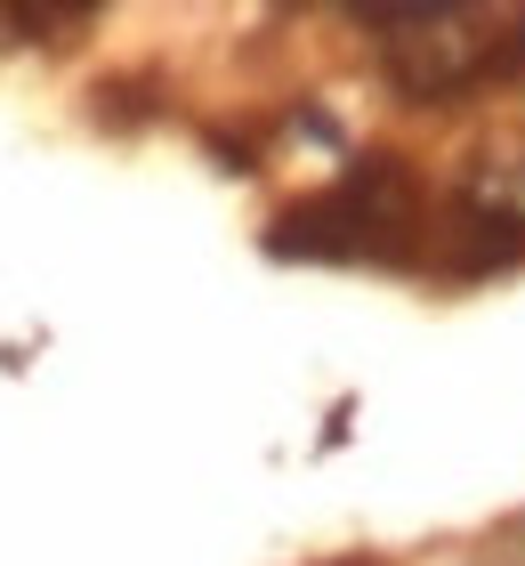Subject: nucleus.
<instances>
[{"label": "nucleus", "mask_w": 525, "mask_h": 566, "mask_svg": "<svg viewBox=\"0 0 525 566\" xmlns=\"http://www.w3.org/2000/svg\"><path fill=\"white\" fill-rule=\"evenodd\" d=\"M412 235H420L412 163L405 154H364V163H348L339 187L292 202L267 227V251L275 260H324V268H348V260L397 268V260H412Z\"/></svg>", "instance_id": "1"}, {"label": "nucleus", "mask_w": 525, "mask_h": 566, "mask_svg": "<svg viewBox=\"0 0 525 566\" xmlns=\"http://www.w3.org/2000/svg\"><path fill=\"white\" fill-rule=\"evenodd\" d=\"M356 24L380 41V65L405 106H453L469 82L493 73V33L477 9H444V0L420 9L412 0V9H356Z\"/></svg>", "instance_id": "2"}, {"label": "nucleus", "mask_w": 525, "mask_h": 566, "mask_svg": "<svg viewBox=\"0 0 525 566\" xmlns=\"http://www.w3.org/2000/svg\"><path fill=\"white\" fill-rule=\"evenodd\" d=\"M525 260V146H477L453 187V275Z\"/></svg>", "instance_id": "3"}, {"label": "nucleus", "mask_w": 525, "mask_h": 566, "mask_svg": "<svg viewBox=\"0 0 525 566\" xmlns=\"http://www.w3.org/2000/svg\"><path fill=\"white\" fill-rule=\"evenodd\" d=\"M0 24H9L17 41H73L82 24H97V0H49V9H0Z\"/></svg>", "instance_id": "4"}]
</instances>
